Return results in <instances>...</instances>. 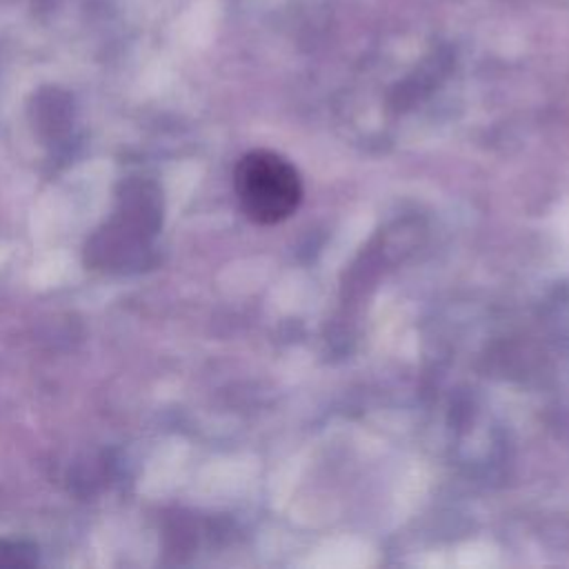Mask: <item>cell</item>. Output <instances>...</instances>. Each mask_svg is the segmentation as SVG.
<instances>
[{"mask_svg": "<svg viewBox=\"0 0 569 569\" xmlns=\"http://www.w3.org/2000/svg\"><path fill=\"white\" fill-rule=\"evenodd\" d=\"M38 562V547L27 540L0 538V569L33 567Z\"/></svg>", "mask_w": 569, "mask_h": 569, "instance_id": "obj_3", "label": "cell"}, {"mask_svg": "<svg viewBox=\"0 0 569 569\" xmlns=\"http://www.w3.org/2000/svg\"><path fill=\"white\" fill-rule=\"evenodd\" d=\"M233 191L251 222L271 227L296 213L302 200V180L293 162L278 151L253 149L233 169Z\"/></svg>", "mask_w": 569, "mask_h": 569, "instance_id": "obj_2", "label": "cell"}, {"mask_svg": "<svg viewBox=\"0 0 569 569\" xmlns=\"http://www.w3.org/2000/svg\"><path fill=\"white\" fill-rule=\"evenodd\" d=\"M160 222L162 200L158 187L147 180L124 182L111 220L87 244V260L104 269L138 262Z\"/></svg>", "mask_w": 569, "mask_h": 569, "instance_id": "obj_1", "label": "cell"}]
</instances>
